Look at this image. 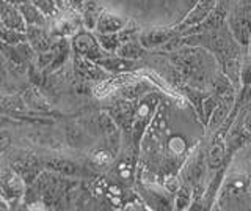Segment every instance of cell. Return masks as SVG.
<instances>
[{
  "label": "cell",
  "mask_w": 251,
  "mask_h": 211,
  "mask_svg": "<svg viewBox=\"0 0 251 211\" xmlns=\"http://www.w3.org/2000/svg\"><path fill=\"white\" fill-rule=\"evenodd\" d=\"M160 104V98L157 93L149 91L143 98H140L137 104L135 120H133V126L130 131V137L135 150L140 153L141 150V139H143L148 126L154 121V115L157 114V109Z\"/></svg>",
  "instance_id": "1"
},
{
  "label": "cell",
  "mask_w": 251,
  "mask_h": 211,
  "mask_svg": "<svg viewBox=\"0 0 251 211\" xmlns=\"http://www.w3.org/2000/svg\"><path fill=\"white\" fill-rule=\"evenodd\" d=\"M71 48H73V52L77 54V56L90 59L93 61H96V63L108 54L102 49L96 33H93V30L88 29H80L71 38Z\"/></svg>",
  "instance_id": "2"
},
{
  "label": "cell",
  "mask_w": 251,
  "mask_h": 211,
  "mask_svg": "<svg viewBox=\"0 0 251 211\" xmlns=\"http://www.w3.org/2000/svg\"><path fill=\"white\" fill-rule=\"evenodd\" d=\"M227 27H229L232 36L235 38L242 48H248L251 40V6L240 5L229 16H227Z\"/></svg>",
  "instance_id": "3"
},
{
  "label": "cell",
  "mask_w": 251,
  "mask_h": 211,
  "mask_svg": "<svg viewBox=\"0 0 251 211\" xmlns=\"http://www.w3.org/2000/svg\"><path fill=\"white\" fill-rule=\"evenodd\" d=\"M27 184L14 169L0 170V197H3L10 207L18 205L19 200L24 199Z\"/></svg>",
  "instance_id": "4"
},
{
  "label": "cell",
  "mask_w": 251,
  "mask_h": 211,
  "mask_svg": "<svg viewBox=\"0 0 251 211\" xmlns=\"http://www.w3.org/2000/svg\"><path fill=\"white\" fill-rule=\"evenodd\" d=\"M177 35H180V33L175 26H171V27H148V29H143L140 32L138 41L148 52H152V51L162 49L165 44H168L173 38H176Z\"/></svg>",
  "instance_id": "5"
},
{
  "label": "cell",
  "mask_w": 251,
  "mask_h": 211,
  "mask_svg": "<svg viewBox=\"0 0 251 211\" xmlns=\"http://www.w3.org/2000/svg\"><path fill=\"white\" fill-rule=\"evenodd\" d=\"M227 16H229V11H227V5L225 0H220L217 3V6L209 16L204 19L202 22H200L198 26L190 27V29H185L184 32H180V35H192V33H204V32H212V30H217V29H222L226 21Z\"/></svg>",
  "instance_id": "6"
},
{
  "label": "cell",
  "mask_w": 251,
  "mask_h": 211,
  "mask_svg": "<svg viewBox=\"0 0 251 211\" xmlns=\"http://www.w3.org/2000/svg\"><path fill=\"white\" fill-rule=\"evenodd\" d=\"M218 2L220 0H198V2H196L192 8L187 11L185 16L180 19L175 27L179 30V33H180V32H184L185 29L198 26L200 22H202L212 13V10L215 8Z\"/></svg>",
  "instance_id": "7"
},
{
  "label": "cell",
  "mask_w": 251,
  "mask_h": 211,
  "mask_svg": "<svg viewBox=\"0 0 251 211\" xmlns=\"http://www.w3.org/2000/svg\"><path fill=\"white\" fill-rule=\"evenodd\" d=\"M112 119L116 121V124L123 131L130 132L133 126V120H135V112H137V104L133 103V99H121L115 103L112 107L107 111Z\"/></svg>",
  "instance_id": "8"
},
{
  "label": "cell",
  "mask_w": 251,
  "mask_h": 211,
  "mask_svg": "<svg viewBox=\"0 0 251 211\" xmlns=\"http://www.w3.org/2000/svg\"><path fill=\"white\" fill-rule=\"evenodd\" d=\"M74 73L78 79L90 82H100L108 77V73L104 68H100L96 61L77 56V54H74Z\"/></svg>",
  "instance_id": "9"
},
{
  "label": "cell",
  "mask_w": 251,
  "mask_h": 211,
  "mask_svg": "<svg viewBox=\"0 0 251 211\" xmlns=\"http://www.w3.org/2000/svg\"><path fill=\"white\" fill-rule=\"evenodd\" d=\"M231 162H225L222 167L217 169L214 172V177L209 180V183L206 186V191H204V197H202V205L204 210H214L217 205V200H218V195L220 191H222V186L225 183V178L227 174V167H229Z\"/></svg>",
  "instance_id": "10"
},
{
  "label": "cell",
  "mask_w": 251,
  "mask_h": 211,
  "mask_svg": "<svg viewBox=\"0 0 251 211\" xmlns=\"http://www.w3.org/2000/svg\"><path fill=\"white\" fill-rule=\"evenodd\" d=\"M25 38L36 54L49 51L55 41V36L52 35L50 29L47 30V26H27Z\"/></svg>",
  "instance_id": "11"
},
{
  "label": "cell",
  "mask_w": 251,
  "mask_h": 211,
  "mask_svg": "<svg viewBox=\"0 0 251 211\" xmlns=\"http://www.w3.org/2000/svg\"><path fill=\"white\" fill-rule=\"evenodd\" d=\"M235 96H237V93H226V95L220 96V101L215 107V111L210 115V119L206 124V129L210 136L220 128V124L226 120V117L231 114L232 107L235 104Z\"/></svg>",
  "instance_id": "12"
},
{
  "label": "cell",
  "mask_w": 251,
  "mask_h": 211,
  "mask_svg": "<svg viewBox=\"0 0 251 211\" xmlns=\"http://www.w3.org/2000/svg\"><path fill=\"white\" fill-rule=\"evenodd\" d=\"M129 18L123 16V14H118L115 11L110 10H102L99 14V19L96 22V27H94V32L96 33H118L120 30H123L127 26Z\"/></svg>",
  "instance_id": "13"
},
{
  "label": "cell",
  "mask_w": 251,
  "mask_h": 211,
  "mask_svg": "<svg viewBox=\"0 0 251 211\" xmlns=\"http://www.w3.org/2000/svg\"><path fill=\"white\" fill-rule=\"evenodd\" d=\"M0 24L19 30V32H25L27 29V24L22 18L18 5L10 2V0H0Z\"/></svg>",
  "instance_id": "14"
},
{
  "label": "cell",
  "mask_w": 251,
  "mask_h": 211,
  "mask_svg": "<svg viewBox=\"0 0 251 211\" xmlns=\"http://www.w3.org/2000/svg\"><path fill=\"white\" fill-rule=\"evenodd\" d=\"M98 65L100 68H104L108 74H127L135 69L137 61L124 59L121 56H118V54H107L104 59H100L98 61Z\"/></svg>",
  "instance_id": "15"
},
{
  "label": "cell",
  "mask_w": 251,
  "mask_h": 211,
  "mask_svg": "<svg viewBox=\"0 0 251 211\" xmlns=\"http://www.w3.org/2000/svg\"><path fill=\"white\" fill-rule=\"evenodd\" d=\"M13 169L21 175V178L25 181L27 186L33 184L35 180L38 178V175L43 172L41 162H39L36 158H33V156H28V158H25V159L16 161L13 164Z\"/></svg>",
  "instance_id": "16"
},
{
  "label": "cell",
  "mask_w": 251,
  "mask_h": 211,
  "mask_svg": "<svg viewBox=\"0 0 251 211\" xmlns=\"http://www.w3.org/2000/svg\"><path fill=\"white\" fill-rule=\"evenodd\" d=\"M16 5L27 26H47V18L31 0H21Z\"/></svg>",
  "instance_id": "17"
},
{
  "label": "cell",
  "mask_w": 251,
  "mask_h": 211,
  "mask_svg": "<svg viewBox=\"0 0 251 211\" xmlns=\"http://www.w3.org/2000/svg\"><path fill=\"white\" fill-rule=\"evenodd\" d=\"M44 167L47 170H52L55 174L63 175V177H78L82 172V167L77 166L75 162L68 161V159H61V158L47 159L44 162Z\"/></svg>",
  "instance_id": "18"
},
{
  "label": "cell",
  "mask_w": 251,
  "mask_h": 211,
  "mask_svg": "<svg viewBox=\"0 0 251 211\" xmlns=\"http://www.w3.org/2000/svg\"><path fill=\"white\" fill-rule=\"evenodd\" d=\"M100 11H102V8L96 2H94V0H85V3L82 6V11H80L83 27L88 29V30H94Z\"/></svg>",
  "instance_id": "19"
},
{
  "label": "cell",
  "mask_w": 251,
  "mask_h": 211,
  "mask_svg": "<svg viewBox=\"0 0 251 211\" xmlns=\"http://www.w3.org/2000/svg\"><path fill=\"white\" fill-rule=\"evenodd\" d=\"M192 200H193V187H192V184L184 181L175 194V199H173V210H179V211L190 210Z\"/></svg>",
  "instance_id": "20"
},
{
  "label": "cell",
  "mask_w": 251,
  "mask_h": 211,
  "mask_svg": "<svg viewBox=\"0 0 251 211\" xmlns=\"http://www.w3.org/2000/svg\"><path fill=\"white\" fill-rule=\"evenodd\" d=\"M118 56H121L124 59H129V60H140L143 59L148 51L140 44L138 40H130V41H126L120 46V49L116 51Z\"/></svg>",
  "instance_id": "21"
},
{
  "label": "cell",
  "mask_w": 251,
  "mask_h": 211,
  "mask_svg": "<svg viewBox=\"0 0 251 211\" xmlns=\"http://www.w3.org/2000/svg\"><path fill=\"white\" fill-rule=\"evenodd\" d=\"M115 158H116V153L113 150H110L108 147L98 148V150L91 151V156H90L91 164L94 167H99V169H107L110 166H113Z\"/></svg>",
  "instance_id": "22"
},
{
  "label": "cell",
  "mask_w": 251,
  "mask_h": 211,
  "mask_svg": "<svg viewBox=\"0 0 251 211\" xmlns=\"http://www.w3.org/2000/svg\"><path fill=\"white\" fill-rule=\"evenodd\" d=\"M218 101H220V96L217 95V93H212V91H209V95L202 99L201 112L198 115V119H200V121H201V124H202L204 128H206V124H207V121L210 119V115L214 114L215 107L218 104Z\"/></svg>",
  "instance_id": "23"
},
{
  "label": "cell",
  "mask_w": 251,
  "mask_h": 211,
  "mask_svg": "<svg viewBox=\"0 0 251 211\" xmlns=\"http://www.w3.org/2000/svg\"><path fill=\"white\" fill-rule=\"evenodd\" d=\"M25 40H27L25 32H19V30H14V29H10L3 24H0V41L3 44L16 46Z\"/></svg>",
  "instance_id": "24"
},
{
  "label": "cell",
  "mask_w": 251,
  "mask_h": 211,
  "mask_svg": "<svg viewBox=\"0 0 251 211\" xmlns=\"http://www.w3.org/2000/svg\"><path fill=\"white\" fill-rule=\"evenodd\" d=\"M96 33V32H94ZM99 44L102 46V49L108 54H116V51L120 49L121 46V40L118 33H96Z\"/></svg>",
  "instance_id": "25"
},
{
  "label": "cell",
  "mask_w": 251,
  "mask_h": 211,
  "mask_svg": "<svg viewBox=\"0 0 251 211\" xmlns=\"http://www.w3.org/2000/svg\"><path fill=\"white\" fill-rule=\"evenodd\" d=\"M31 2L43 11V14L47 19H53L63 8L58 0H31Z\"/></svg>",
  "instance_id": "26"
},
{
  "label": "cell",
  "mask_w": 251,
  "mask_h": 211,
  "mask_svg": "<svg viewBox=\"0 0 251 211\" xmlns=\"http://www.w3.org/2000/svg\"><path fill=\"white\" fill-rule=\"evenodd\" d=\"M140 32H141V29L135 24V22L129 21L127 26H126L123 30H120V32H118V36H120L121 44H123V43L130 41V40H138Z\"/></svg>",
  "instance_id": "27"
},
{
  "label": "cell",
  "mask_w": 251,
  "mask_h": 211,
  "mask_svg": "<svg viewBox=\"0 0 251 211\" xmlns=\"http://www.w3.org/2000/svg\"><path fill=\"white\" fill-rule=\"evenodd\" d=\"M240 87L251 90V56L243 57L240 68Z\"/></svg>",
  "instance_id": "28"
},
{
  "label": "cell",
  "mask_w": 251,
  "mask_h": 211,
  "mask_svg": "<svg viewBox=\"0 0 251 211\" xmlns=\"http://www.w3.org/2000/svg\"><path fill=\"white\" fill-rule=\"evenodd\" d=\"M65 6L63 8H71V10H75V11H82V6L85 3V0H61Z\"/></svg>",
  "instance_id": "29"
},
{
  "label": "cell",
  "mask_w": 251,
  "mask_h": 211,
  "mask_svg": "<svg viewBox=\"0 0 251 211\" xmlns=\"http://www.w3.org/2000/svg\"><path fill=\"white\" fill-rule=\"evenodd\" d=\"M10 145H11V136H10V132L0 131V153L5 151Z\"/></svg>",
  "instance_id": "30"
},
{
  "label": "cell",
  "mask_w": 251,
  "mask_h": 211,
  "mask_svg": "<svg viewBox=\"0 0 251 211\" xmlns=\"http://www.w3.org/2000/svg\"><path fill=\"white\" fill-rule=\"evenodd\" d=\"M243 124H245V128L251 132V99H250L248 109H247V112H245V117H243Z\"/></svg>",
  "instance_id": "31"
},
{
  "label": "cell",
  "mask_w": 251,
  "mask_h": 211,
  "mask_svg": "<svg viewBox=\"0 0 251 211\" xmlns=\"http://www.w3.org/2000/svg\"><path fill=\"white\" fill-rule=\"evenodd\" d=\"M11 207H10V203H8L3 197H0V210L2 211H6V210H10Z\"/></svg>",
  "instance_id": "32"
},
{
  "label": "cell",
  "mask_w": 251,
  "mask_h": 211,
  "mask_svg": "<svg viewBox=\"0 0 251 211\" xmlns=\"http://www.w3.org/2000/svg\"><path fill=\"white\" fill-rule=\"evenodd\" d=\"M196 2H198V0H185V3H187L188 6H190V8H192V6H193Z\"/></svg>",
  "instance_id": "33"
}]
</instances>
